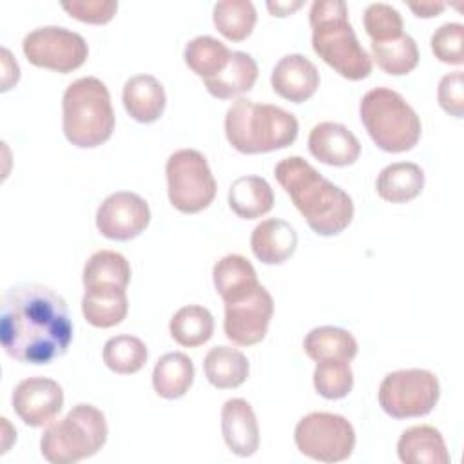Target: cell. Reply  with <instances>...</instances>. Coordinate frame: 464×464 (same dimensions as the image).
I'll use <instances>...</instances> for the list:
<instances>
[{
	"instance_id": "2",
	"label": "cell",
	"mask_w": 464,
	"mask_h": 464,
	"mask_svg": "<svg viewBox=\"0 0 464 464\" xmlns=\"http://www.w3.org/2000/svg\"><path fill=\"white\" fill-rule=\"evenodd\" d=\"M274 174L315 234L337 236L352 223V198L323 178L304 158L290 156L281 160Z\"/></svg>"
},
{
	"instance_id": "7",
	"label": "cell",
	"mask_w": 464,
	"mask_h": 464,
	"mask_svg": "<svg viewBox=\"0 0 464 464\" xmlns=\"http://www.w3.org/2000/svg\"><path fill=\"white\" fill-rule=\"evenodd\" d=\"M105 415L92 404H76L63 419L45 428L40 451L53 464H74L98 453L107 440Z\"/></svg>"
},
{
	"instance_id": "33",
	"label": "cell",
	"mask_w": 464,
	"mask_h": 464,
	"mask_svg": "<svg viewBox=\"0 0 464 464\" xmlns=\"http://www.w3.org/2000/svg\"><path fill=\"white\" fill-rule=\"evenodd\" d=\"M372 58L375 63L392 76L411 72L419 63V49L410 34H401L388 42H372Z\"/></svg>"
},
{
	"instance_id": "29",
	"label": "cell",
	"mask_w": 464,
	"mask_h": 464,
	"mask_svg": "<svg viewBox=\"0 0 464 464\" xmlns=\"http://www.w3.org/2000/svg\"><path fill=\"white\" fill-rule=\"evenodd\" d=\"M232 51L214 36H196L183 51L187 67L203 80L218 76L230 62Z\"/></svg>"
},
{
	"instance_id": "36",
	"label": "cell",
	"mask_w": 464,
	"mask_h": 464,
	"mask_svg": "<svg viewBox=\"0 0 464 464\" xmlns=\"http://www.w3.org/2000/svg\"><path fill=\"white\" fill-rule=\"evenodd\" d=\"M362 24L372 42H388L399 38L404 29L401 13L384 2H373L364 9Z\"/></svg>"
},
{
	"instance_id": "34",
	"label": "cell",
	"mask_w": 464,
	"mask_h": 464,
	"mask_svg": "<svg viewBox=\"0 0 464 464\" xmlns=\"http://www.w3.org/2000/svg\"><path fill=\"white\" fill-rule=\"evenodd\" d=\"M103 362L120 375L140 372L147 362V346L134 335H114L103 346Z\"/></svg>"
},
{
	"instance_id": "20",
	"label": "cell",
	"mask_w": 464,
	"mask_h": 464,
	"mask_svg": "<svg viewBox=\"0 0 464 464\" xmlns=\"http://www.w3.org/2000/svg\"><path fill=\"white\" fill-rule=\"evenodd\" d=\"M397 455L404 464H448L450 453L440 431L420 424L404 430L397 442Z\"/></svg>"
},
{
	"instance_id": "1",
	"label": "cell",
	"mask_w": 464,
	"mask_h": 464,
	"mask_svg": "<svg viewBox=\"0 0 464 464\" xmlns=\"http://www.w3.org/2000/svg\"><path fill=\"white\" fill-rule=\"evenodd\" d=\"M0 341L9 357L25 364H49L72 341L65 299L36 283L14 285L2 297Z\"/></svg>"
},
{
	"instance_id": "11",
	"label": "cell",
	"mask_w": 464,
	"mask_h": 464,
	"mask_svg": "<svg viewBox=\"0 0 464 464\" xmlns=\"http://www.w3.org/2000/svg\"><path fill=\"white\" fill-rule=\"evenodd\" d=\"M22 49L29 63L62 74L82 67L89 54L83 36L60 25H45L27 33Z\"/></svg>"
},
{
	"instance_id": "19",
	"label": "cell",
	"mask_w": 464,
	"mask_h": 464,
	"mask_svg": "<svg viewBox=\"0 0 464 464\" xmlns=\"http://www.w3.org/2000/svg\"><path fill=\"white\" fill-rule=\"evenodd\" d=\"M165 89L152 74H136L123 85V107L127 114L140 123H152L160 120L165 111Z\"/></svg>"
},
{
	"instance_id": "3",
	"label": "cell",
	"mask_w": 464,
	"mask_h": 464,
	"mask_svg": "<svg viewBox=\"0 0 464 464\" xmlns=\"http://www.w3.org/2000/svg\"><path fill=\"white\" fill-rule=\"evenodd\" d=\"M312 47L343 78L357 82L372 72V58L359 44L343 0H315L310 7Z\"/></svg>"
},
{
	"instance_id": "8",
	"label": "cell",
	"mask_w": 464,
	"mask_h": 464,
	"mask_svg": "<svg viewBox=\"0 0 464 464\" xmlns=\"http://www.w3.org/2000/svg\"><path fill=\"white\" fill-rule=\"evenodd\" d=\"M167 192L172 207L183 214H196L207 208L216 198V179L207 158L194 149H181L169 156Z\"/></svg>"
},
{
	"instance_id": "32",
	"label": "cell",
	"mask_w": 464,
	"mask_h": 464,
	"mask_svg": "<svg viewBox=\"0 0 464 464\" xmlns=\"http://www.w3.org/2000/svg\"><path fill=\"white\" fill-rule=\"evenodd\" d=\"M216 29L232 42L246 40L256 25V7L248 0H223L214 5Z\"/></svg>"
},
{
	"instance_id": "40",
	"label": "cell",
	"mask_w": 464,
	"mask_h": 464,
	"mask_svg": "<svg viewBox=\"0 0 464 464\" xmlns=\"http://www.w3.org/2000/svg\"><path fill=\"white\" fill-rule=\"evenodd\" d=\"M408 7L415 13V16L419 18H431V16H437L444 11V4L442 2H420V4H413L410 2Z\"/></svg>"
},
{
	"instance_id": "31",
	"label": "cell",
	"mask_w": 464,
	"mask_h": 464,
	"mask_svg": "<svg viewBox=\"0 0 464 464\" xmlns=\"http://www.w3.org/2000/svg\"><path fill=\"white\" fill-rule=\"evenodd\" d=\"M169 330L178 344L196 348L212 337L214 317L205 306L187 304L172 315Z\"/></svg>"
},
{
	"instance_id": "16",
	"label": "cell",
	"mask_w": 464,
	"mask_h": 464,
	"mask_svg": "<svg viewBox=\"0 0 464 464\" xmlns=\"http://www.w3.org/2000/svg\"><path fill=\"white\" fill-rule=\"evenodd\" d=\"M272 89L283 100L303 103L314 96L319 87V71L314 62L303 54L283 56L270 76Z\"/></svg>"
},
{
	"instance_id": "28",
	"label": "cell",
	"mask_w": 464,
	"mask_h": 464,
	"mask_svg": "<svg viewBox=\"0 0 464 464\" xmlns=\"http://www.w3.org/2000/svg\"><path fill=\"white\" fill-rule=\"evenodd\" d=\"M303 348L306 355L317 362L324 359L352 361L359 346L350 332L337 326H319L306 334Z\"/></svg>"
},
{
	"instance_id": "12",
	"label": "cell",
	"mask_w": 464,
	"mask_h": 464,
	"mask_svg": "<svg viewBox=\"0 0 464 464\" xmlns=\"http://www.w3.org/2000/svg\"><path fill=\"white\" fill-rule=\"evenodd\" d=\"M274 315V299L265 286H257L250 295L225 303V335L237 346H252L265 339Z\"/></svg>"
},
{
	"instance_id": "21",
	"label": "cell",
	"mask_w": 464,
	"mask_h": 464,
	"mask_svg": "<svg viewBox=\"0 0 464 464\" xmlns=\"http://www.w3.org/2000/svg\"><path fill=\"white\" fill-rule=\"evenodd\" d=\"M214 286L225 303L239 301L250 295L257 286V274L252 263L239 254L221 257L212 270Z\"/></svg>"
},
{
	"instance_id": "24",
	"label": "cell",
	"mask_w": 464,
	"mask_h": 464,
	"mask_svg": "<svg viewBox=\"0 0 464 464\" xmlns=\"http://www.w3.org/2000/svg\"><path fill=\"white\" fill-rule=\"evenodd\" d=\"M256 60L243 51H232L228 65L214 78L203 80L207 91L219 100H230L250 91L257 80Z\"/></svg>"
},
{
	"instance_id": "9",
	"label": "cell",
	"mask_w": 464,
	"mask_h": 464,
	"mask_svg": "<svg viewBox=\"0 0 464 464\" xmlns=\"http://www.w3.org/2000/svg\"><path fill=\"white\" fill-rule=\"evenodd\" d=\"M440 395V386L433 372L406 368L390 372L379 384V404L393 419H411L428 415Z\"/></svg>"
},
{
	"instance_id": "26",
	"label": "cell",
	"mask_w": 464,
	"mask_h": 464,
	"mask_svg": "<svg viewBox=\"0 0 464 464\" xmlns=\"http://www.w3.org/2000/svg\"><path fill=\"white\" fill-rule=\"evenodd\" d=\"M205 377L219 390L241 386L248 377V359L243 352L232 346H214L207 352L203 361Z\"/></svg>"
},
{
	"instance_id": "27",
	"label": "cell",
	"mask_w": 464,
	"mask_h": 464,
	"mask_svg": "<svg viewBox=\"0 0 464 464\" xmlns=\"http://www.w3.org/2000/svg\"><path fill=\"white\" fill-rule=\"evenodd\" d=\"M194 381V362L183 352H169L161 355L152 372L154 392L163 399L183 397Z\"/></svg>"
},
{
	"instance_id": "37",
	"label": "cell",
	"mask_w": 464,
	"mask_h": 464,
	"mask_svg": "<svg viewBox=\"0 0 464 464\" xmlns=\"http://www.w3.org/2000/svg\"><path fill=\"white\" fill-rule=\"evenodd\" d=\"M431 51L435 58L442 63L462 65L464 63V25L459 22L442 24L431 34Z\"/></svg>"
},
{
	"instance_id": "30",
	"label": "cell",
	"mask_w": 464,
	"mask_h": 464,
	"mask_svg": "<svg viewBox=\"0 0 464 464\" xmlns=\"http://www.w3.org/2000/svg\"><path fill=\"white\" fill-rule=\"evenodd\" d=\"M83 288L96 286H118L127 288L130 281V265L129 261L114 250L94 252L83 266Z\"/></svg>"
},
{
	"instance_id": "14",
	"label": "cell",
	"mask_w": 464,
	"mask_h": 464,
	"mask_svg": "<svg viewBox=\"0 0 464 464\" xmlns=\"http://www.w3.org/2000/svg\"><path fill=\"white\" fill-rule=\"evenodd\" d=\"M13 410L31 428H42L60 413L63 406L62 386L47 377H27L20 381L11 397Z\"/></svg>"
},
{
	"instance_id": "13",
	"label": "cell",
	"mask_w": 464,
	"mask_h": 464,
	"mask_svg": "<svg viewBox=\"0 0 464 464\" xmlns=\"http://www.w3.org/2000/svg\"><path fill=\"white\" fill-rule=\"evenodd\" d=\"M150 221L147 201L129 190L107 196L96 212V228L107 239L129 241L140 236Z\"/></svg>"
},
{
	"instance_id": "35",
	"label": "cell",
	"mask_w": 464,
	"mask_h": 464,
	"mask_svg": "<svg viewBox=\"0 0 464 464\" xmlns=\"http://www.w3.org/2000/svg\"><path fill=\"white\" fill-rule=\"evenodd\" d=\"M315 392L330 401L346 397L353 388V373L350 361L343 359H324L317 361L314 370Z\"/></svg>"
},
{
	"instance_id": "39",
	"label": "cell",
	"mask_w": 464,
	"mask_h": 464,
	"mask_svg": "<svg viewBox=\"0 0 464 464\" xmlns=\"http://www.w3.org/2000/svg\"><path fill=\"white\" fill-rule=\"evenodd\" d=\"M439 105L451 116L462 118L464 116V78L462 71L450 72L440 78L437 89Z\"/></svg>"
},
{
	"instance_id": "41",
	"label": "cell",
	"mask_w": 464,
	"mask_h": 464,
	"mask_svg": "<svg viewBox=\"0 0 464 464\" xmlns=\"http://www.w3.org/2000/svg\"><path fill=\"white\" fill-rule=\"evenodd\" d=\"M301 5H303L301 0H297V2H266V7L274 16H288L294 11H297Z\"/></svg>"
},
{
	"instance_id": "22",
	"label": "cell",
	"mask_w": 464,
	"mask_h": 464,
	"mask_svg": "<svg viewBox=\"0 0 464 464\" xmlns=\"http://www.w3.org/2000/svg\"><path fill=\"white\" fill-rule=\"evenodd\" d=\"M129 310L125 288L96 286L85 288L82 297V314L91 326L111 328L120 324Z\"/></svg>"
},
{
	"instance_id": "6",
	"label": "cell",
	"mask_w": 464,
	"mask_h": 464,
	"mask_svg": "<svg viewBox=\"0 0 464 464\" xmlns=\"http://www.w3.org/2000/svg\"><path fill=\"white\" fill-rule=\"evenodd\" d=\"M361 121L384 152H406L420 138L422 125L413 107L393 89L375 87L359 103Z\"/></svg>"
},
{
	"instance_id": "18",
	"label": "cell",
	"mask_w": 464,
	"mask_h": 464,
	"mask_svg": "<svg viewBox=\"0 0 464 464\" xmlns=\"http://www.w3.org/2000/svg\"><path fill=\"white\" fill-rule=\"evenodd\" d=\"M297 246V234L285 219H265L252 230L250 248L265 265L285 263Z\"/></svg>"
},
{
	"instance_id": "10",
	"label": "cell",
	"mask_w": 464,
	"mask_h": 464,
	"mask_svg": "<svg viewBox=\"0 0 464 464\" xmlns=\"http://www.w3.org/2000/svg\"><path fill=\"white\" fill-rule=\"evenodd\" d=\"M294 440L297 450L314 460L341 462L353 451L355 431L343 415L314 411L297 422Z\"/></svg>"
},
{
	"instance_id": "17",
	"label": "cell",
	"mask_w": 464,
	"mask_h": 464,
	"mask_svg": "<svg viewBox=\"0 0 464 464\" xmlns=\"http://www.w3.org/2000/svg\"><path fill=\"white\" fill-rule=\"evenodd\" d=\"M221 431L228 450L237 457H252L259 448L256 413L245 399H228L223 404Z\"/></svg>"
},
{
	"instance_id": "5",
	"label": "cell",
	"mask_w": 464,
	"mask_h": 464,
	"mask_svg": "<svg viewBox=\"0 0 464 464\" xmlns=\"http://www.w3.org/2000/svg\"><path fill=\"white\" fill-rule=\"evenodd\" d=\"M63 134L80 149L105 143L114 130V111L105 83L94 76L74 80L63 92Z\"/></svg>"
},
{
	"instance_id": "4",
	"label": "cell",
	"mask_w": 464,
	"mask_h": 464,
	"mask_svg": "<svg viewBox=\"0 0 464 464\" xmlns=\"http://www.w3.org/2000/svg\"><path fill=\"white\" fill-rule=\"evenodd\" d=\"M297 118L270 103H256L246 98L236 100L225 116L228 143L243 154H263L286 149L297 138Z\"/></svg>"
},
{
	"instance_id": "15",
	"label": "cell",
	"mask_w": 464,
	"mask_h": 464,
	"mask_svg": "<svg viewBox=\"0 0 464 464\" xmlns=\"http://www.w3.org/2000/svg\"><path fill=\"white\" fill-rule=\"evenodd\" d=\"M308 150L321 163L346 167L359 160L361 143L348 127L335 121H321L310 130Z\"/></svg>"
},
{
	"instance_id": "38",
	"label": "cell",
	"mask_w": 464,
	"mask_h": 464,
	"mask_svg": "<svg viewBox=\"0 0 464 464\" xmlns=\"http://www.w3.org/2000/svg\"><path fill=\"white\" fill-rule=\"evenodd\" d=\"M62 7L76 20L85 24H107L118 11V2L112 0H72L62 2Z\"/></svg>"
},
{
	"instance_id": "25",
	"label": "cell",
	"mask_w": 464,
	"mask_h": 464,
	"mask_svg": "<svg viewBox=\"0 0 464 464\" xmlns=\"http://www.w3.org/2000/svg\"><path fill=\"white\" fill-rule=\"evenodd\" d=\"M228 205L239 218L256 219L272 210L274 190L265 178L241 176L230 185Z\"/></svg>"
},
{
	"instance_id": "23",
	"label": "cell",
	"mask_w": 464,
	"mask_h": 464,
	"mask_svg": "<svg viewBox=\"0 0 464 464\" xmlns=\"http://www.w3.org/2000/svg\"><path fill=\"white\" fill-rule=\"evenodd\" d=\"M424 187V172L417 163L397 161L386 165L375 181L377 194L390 203H406L415 199Z\"/></svg>"
}]
</instances>
